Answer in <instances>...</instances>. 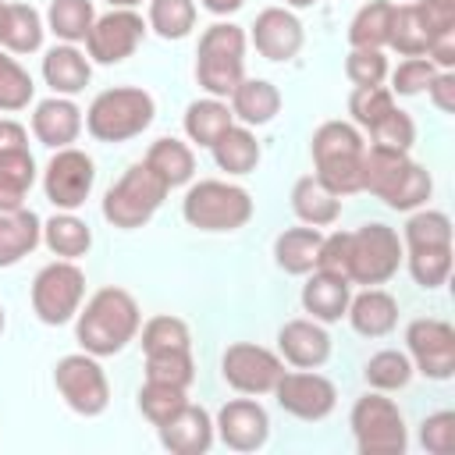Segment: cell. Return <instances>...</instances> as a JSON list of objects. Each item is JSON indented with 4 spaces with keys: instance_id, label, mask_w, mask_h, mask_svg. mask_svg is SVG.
I'll return each instance as SVG.
<instances>
[{
    "instance_id": "1",
    "label": "cell",
    "mask_w": 455,
    "mask_h": 455,
    "mask_svg": "<svg viewBox=\"0 0 455 455\" xmlns=\"http://www.w3.org/2000/svg\"><path fill=\"white\" fill-rule=\"evenodd\" d=\"M139 323H142L139 302L124 288L110 284V288H100L85 302V309L75 313V338L82 352L103 359V355L121 352L128 341H135Z\"/></svg>"
},
{
    "instance_id": "2",
    "label": "cell",
    "mask_w": 455,
    "mask_h": 455,
    "mask_svg": "<svg viewBox=\"0 0 455 455\" xmlns=\"http://www.w3.org/2000/svg\"><path fill=\"white\" fill-rule=\"evenodd\" d=\"M363 188L373 192L391 210H419L430 199L434 181H430V171L423 164H416L409 153L366 146V153H363Z\"/></svg>"
},
{
    "instance_id": "3",
    "label": "cell",
    "mask_w": 455,
    "mask_h": 455,
    "mask_svg": "<svg viewBox=\"0 0 455 455\" xmlns=\"http://www.w3.org/2000/svg\"><path fill=\"white\" fill-rule=\"evenodd\" d=\"M313 167L316 178L334 192V196H352L363 192V153L366 139L355 124L348 121H323L313 139H309Z\"/></svg>"
},
{
    "instance_id": "4",
    "label": "cell",
    "mask_w": 455,
    "mask_h": 455,
    "mask_svg": "<svg viewBox=\"0 0 455 455\" xmlns=\"http://www.w3.org/2000/svg\"><path fill=\"white\" fill-rule=\"evenodd\" d=\"M156 117V103L139 85L103 89L85 110V132L100 142H128L142 135Z\"/></svg>"
},
{
    "instance_id": "5",
    "label": "cell",
    "mask_w": 455,
    "mask_h": 455,
    "mask_svg": "<svg viewBox=\"0 0 455 455\" xmlns=\"http://www.w3.org/2000/svg\"><path fill=\"white\" fill-rule=\"evenodd\" d=\"M196 78L210 96L228 100L235 85L245 78V28L231 21H213L199 36Z\"/></svg>"
},
{
    "instance_id": "6",
    "label": "cell",
    "mask_w": 455,
    "mask_h": 455,
    "mask_svg": "<svg viewBox=\"0 0 455 455\" xmlns=\"http://www.w3.org/2000/svg\"><path fill=\"white\" fill-rule=\"evenodd\" d=\"M167 181L142 160L132 164L103 196V217L107 224L121 228V231H135L142 224L153 220V213L160 210V203L167 199Z\"/></svg>"
},
{
    "instance_id": "7",
    "label": "cell",
    "mask_w": 455,
    "mask_h": 455,
    "mask_svg": "<svg viewBox=\"0 0 455 455\" xmlns=\"http://www.w3.org/2000/svg\"><path fill=\"white\" fill-rule=\"evenodd\" d=\"M181 217L199 231H238L252 217V196L231 181H196L181 199Z\"/></svg>"
},
{
    "instance_id": "8",
    "label": "cell",
    "mask_w": 455,
    "mask_h": 455,
    "mask_svg": "<svg viewBox=\"0 0 455 455\" xmlns=\"http://www.w3.org/2000/svg\"><path fill=\"white\" fill-rule=\"evenodd\" d=\"M405 259V245L395 228L373 220L355 231H348V281L352 284H384L398 274Z\"/></svg>"
},
{
    "instance_id": "9",
    "label": "cell",
    "mask_w": 455,
    "mask_h": 455,
    "mask_svg": "<svg viewBox=\"0 0 455 455\" xmlns=\"http://www.w3.org/2000/svg\"><path fill=\"white\" fill-rule=\"evenodd\" d=\"M348 423L359 455H402L409 448L402 409L384 398V391H366L363 398H355Z\"/></svg>"
},
{
    "instance_id": "10",
    "label": "cell",
    "mask_w": 455,
    "mask_h": 455,
    "mask_svg": "<svg viewBox=\"0 0 455 455\" xmlns=\"http://www.w3.org/2000/svg\"><path fill=\"white\" fill-rule=\"evenodd\" d=\"M85 295V274L75 267V259H53L46 263L32 281V309L46 327H60L75 320Z\"/></svg>"
},
{
    "instance_id": "11",
    "label": "cell",
    "mask_w": 455,
    "mask_h": 455,
    "mask_svg": "<svg viewBox=\"0 0 455 455\" xmlns=\"http://www.w3.org/2000/svg\"><path fill=\"white\" fill-rule=\"evenodd\" d=\"M53 384H57L60 398L68 402V409H75L78 416H100L110 402L107 373L96 363V355H89V352H71V355L57 359Z\"/></svg>"
},
{
    "instance_id": "12",
    "label": "cell",
    "mask_w": 455,
    "mask_h": 455,
    "mask_svg": "<svg viewBox=\"0 0 455 455\" xmlns=\"http://www.w3.org/2000/svg\"><path fill=\"white\" fill-rule=\"evenodd\" d=\"M405 355L416 373L448 380L455 373V327L437 316H419L405 327Z\"/></svg>"
},
{
    "instance_id": "13",
    "label": "cell",
    "mask_w": 455,
    "mask_h": 455,
    "mask_svg": "<svg viewBox=\"0 0 455 455\" xmlns=\"http://www.w3.org/2000/svg\"><path fill=\"white\" fill-rule=\"evenodd\" d=\"M220 373L238 395H270L277 377L284 373V359L263 345L235 341L220 355Z\"/></svg>"
},
{
    "instance_id": "14",
    "label": "cell",
    "mask_w": 455,
    "mask_h": 455,
    "mask_svg": "<svg viewBox=\"0 0 455 455\" xmlns=\"http://www.w3.org/2000/svg\"><path fill=\"white\" fill-rule=\"evenodd\" d=\"M92 181H96V164L89 153L75 149V146H64L50 156L46 171H43V192L46 199L57 206V210H78L89 192H92Z\"/></svg>"
},
{
    "instance_id": "15",
    "label": "cell",
    "mask_w": 455,
    "mask_h": 455,
    "mask_svg": "<svg viewBox=\"0 0 455 455\" xmlns=\"http://www.w3.org/2000/svg\"><path fill=\"white\" fill-rule=\"evenodd\" d=\"M146 28L149 25L142 21V14H135L128 7H114L92 21V28L85 36V53L96 64H121L124 57H132L139 50Z\"/></svg>"
},
{
    "instance_id": "16",
    "label": "cell",
    "mask_w": 455,
    "mask_h": 455,
    "mask_svg": "<svg viewBox=\"0 0 455 455\" xmlns=\"http://www.w3.org/2000/svg\"><path fill=\"white\" fill-rule=\"evenodd\" d=\"M274 398L277 405L295 416V419H306V423H316L323 416L334 412V402H338V391L334 384L323 377V373H313V370H295V373H281L277 384H274Z\"/></svg>"
},
{
    "instance_id": "17",
    "label": "cell",
    "mask_w": 455,
    "mask_h": 455,
    "mask_svg": "<svg viewBox=\"0 0 455 455\" xmlns=\"http://www.w3.org/2000/svg\"><path fill=\"white\" fill-rule=\"evenodd\" d=\"M213 430L220 434V441L231 451H256L270 437V416L252 398H231V402L220 405V412L213 419Z\"/></svg>"
},
{
    "instance_id": "18",
    "label": "cell",
    "mask_w": 455,
    "mask_h": 455,
    "mask_svg": "<svg viewBox=\"0 0 455 455\" xmlns=\"http://www.w3.org/2000/svg\"><path fill=\"white\" fill-rule=\"evenodd\" d=\"M252 46L259 57L284 64L302 50V21L288 7H263L252 21Z\"/></svg>"
},
{
    "instance_id": "19",
    "label": "cell",
    "mask_w": 455,
    "mask_h": 455,
    "mask_svg": "<svg viewBox=\"0 0 455 455\" xmlns=\"http://www.w3.org/2000/svg\"><path fill=\"white\" fill-rule=\"evenodd\" d=\"M277 355L295 366V370H316L331 359V334L323 331L320 320H288L281 331H277Z\"/></svg>"
},
{
    "instance_id": "20",
    "label": "cell",
    "mask_w": 455,
    "mask_h": 455,
    "mask_svg": "<svg viewBox=\"0 0 455 455\" xmlns=\"http://www.w3.org/2000/svg\"><path fill=\"white\" fill-rule=\"evenodd\" d=\"M156 434H160V444L174 455H203V451H210L217 430H213V419L206 409L185 402L167 423L156 427Z\"/></svg>"
},
{
    "instance_id": "21",
    "label": "cell",
    "mask_w": 455,
    "mask_h": 455,
    "mask_svg": "<svg viewBox=\"0 0 455 455\" xmlns=\"http://www.w3.org/2000/svg\"><path fill=\"white\" fill-rule=\"evenodd\" d=\"M82 110L71 103V96H50L43 103H36L32 110V135L50 146V149H64L78 139L82 132Z\"/></svg>"
},
{
    "instance_id": "22",
    "label": "cell",
    "mask_w": 455,
    "mask_h": 455,
    "mask_svg": "<svg viewBox=\"0 0 455 455\" xmlns=\"http://www.w3.org/2000/svg\"><path fill=\"white\" fill-rule=\"evenodd\" d=\"M345 316H348V323H352L355 334H363V338H384L398 323V302H395L391 291H384V288L373 284V288H363L359 295L348 299Z\"/></svg>"
},
{
    "instance_id": "23",
    "label": "cell",
    "mask_w": 455,
    "mask_h": 455,
    "mask_svg": "<svg viewBox=\"0 0 455 455\" xmlns=\"http://www.w3.org/2000/svg\"><path fill=\"white\" fill-rule=\"evenodd\" d=\"M43 78L53 89V96H75V92H82L89 85L92 64H89V57L75 43H60L53 50H46V57H43Z\"/></svg>"
},
{
    "instance_id": "24",
    "label": "cell",
    "mask_w": 455,
    "mask_h": 455,
    "mask_svg": "<svg viewBox=\"0 0 455 455\" xmlns=\"http://www.w3.org/2000/svg\"><path fill=\"white\" fill-rule=\"evenodd\" d=\"M348 299H352V281H345L338 274L313 270V277L302 284V309L320 323L341 320L348 309Z\"/></svg>"
},
{
    "instance_id": "25",
    "label": "cell",
    "mask_w": 455,
    "mask_h": 455,
    "mask_svg": "<svg viewBox=\"0 0 455 455\" xmlns=\"http://www.w3.org/2000/svg\"><path fill=\"white\" fill-rule=\"evenodd\" d=\"M231 103V114L245 124V128H259V124H270L274 117H277V110H281V92H277V85L274 82H267V78H242L238 85H235V92L228 96Z\"/></svg>"
},
{
    "instance_id": "26",
    "label": "cell",
    "mask_w": 455,
    "mask_h": 455,
    "mask_svg": "<svg viewBox=\"0 0 455 455\" xmlns=\"http://www.w3.org/2000/svg\"><path fill=\"white\" fill-rule=\"evenodd\" d=\"M291 210L309 228H327L341 217V196H334L316 174H306L291 185Z\"/></svg>"
},
{
    "instance_id": "27",
    "label": "cell",
    "mask_w": 455,
    "mask_h": 455,
    "mask_svg": "<svg viewBox=\"0 0 455 455\" xmlns=\"http://www.w3.org/2000/svg\"><path fill=\"white\" fill-rule=\"evenodd\" d=\"M320 242H323V231L320 228H288L274 238V263L284 270V274H313L316 270V252H320Z\"/></svg>"
},
{
    "instance_id": "28",
    "label": "cell",
    "mask_w": 455,
    "mask_h": 455,
    "mask_svg": "<svg viewBox=\"0 0 455 455\" xmlns=\"http://www.w3.org/2000/svg\"><path fill=\"white\" fill-rule=\"evenodd\" d=\"M43 242V220L32 210H11L0 213V267L21 263L36 245Z\"/></svg>"
},
{
    "instance_id": "29",
    "label": "cell",
    "mask_w": 455,
    "mask_h": 455,
    "mask_svg": "<svg viewBox=\"0 0 455 455\" xmlns=\"http://www.w3.org/2000/svg\"><path fill=\"white\" fill-rule=\"evenodd\" d=\"M235 124V114L224 100L217 96H206V100H192L188 110H185V135L196 142V146H213L228 128Z\"/></svg>"
},
{
    "instance_id": "30",
    "label": "cell",
    "mask_w": 455,
    "mask_h": 455,
    "mask_svg": "<svg viewBox=\"0 0 455 455\" xmlns=\"http://www.w3.org/2000/svg\"><path fill=\"white\" fill-rule=\"evenodd\" d=\"M391 18H395V4L391 0H370L355 11L352 25H348V46L352 50H384L387 36H391Z\"/></svg>"
},
{
    "instance_id": "31",
    "label": "cell",
    "mask_w": 455,
    "mask_h": 455,
    "mask_svg": "<svg viewBox=\"0 0 455 455\" xmlns=\"http://www.w3.org/2000/svg\"><path fill=\"white\" fill-rule=\"evenodd\" d=\"M43 242H46V249H50L57 259H78V256L89 252L92 231H89L85 220H78L75 213L60 210V213H53V217L43 224Z\"/></svg>"
},
{
    "instance_id": "32",
    "label": "cell",
    "mask_w": 455,
    "mask_h": 455,
    "mask_svg": "<svg viewBox=\"0 0 455 455\" xmlns=\"http://www.w3.org/2000/svg\"><path fill=\"white\" fill-rule=\"evenodd\" d=\"M32 181H36V160L28 149L0 153V213L21 210Z\"/></svg>"
},
{
    "instance_id": "33",
    "label": "cell",
    "mask_w": 455,
    "mask_h": 455,
    "mask_svg": "<svg viewBox=\"0 0 455 455\" xmlns=\"http://www.w3.org/2000/svg\"><path fill=\"white\" fill-rule=\"evenodd\" d=\"M210 149H213L217 167L228 174H249L259 164V142L245 124H231Z\"/></svg>"
},
{
    "instance_id": "34",
    "label": "cell",
    "mask_w": 455,
    "mask_h": 455,
    "mask_svg": "<svg viewBox=\"0 0 455 455\" xmlns=\"http://www.w3.org/2000/svg\"><path fill=\"white\" fill-rule=\"evenodd\" d=\"M146 164L167 181V188L188 185L192 174H196V156H192V149H188L181 139H171V135H164V139H156V142L149 146Z\"/></svg>"
},
{
    "instance_id": "35",
    "label": "cell",
    "mask_w": 455,
    "mask_h": 455,
    "mask_svg": "<svg viewBox=\"0 0 455 455\" xmlns=\"http://www.w3.org/2000/svg\"><path fill=\"white\" fill-rule=\"evenodd\" d=\"M430 39H434V36H430V28H427V21H423L416 0H412V4H395L387 46L398 50L402 57H423L427 46H430Z\"/></svg>"
},
{
    "instance_id": "36",
    "label": "cell",
    "mask_w": 455,
    "mask_h": 455,
    "mask_svg": "<svg viewBox=\"0 0 455 455\" xmlns=\"http://www.w3.org/2000/svg\"><path fill=\"white\" fill-rule=\"evenodd\" d=\"M92 21H96L92 0H50L46 7V28L60 43H85Z\"/></svg>"
},
{
    "instance_id": "37",
    "label": "cell",
    "mask_w": 455,
    "mask_h": 455,
    "mask_svg": "<svg viewBox=\"0 0 455 455\" xmlns=\"http://www.w3.org/2000/svg\"><path fill=\"white\" fill-rule=\"evenodd\" d=\"M46 21L28 4H7V28H4V50L7 53H36L43 46Z\"/></svg>"
},
{
    "instance_id": "38",
    "label": "cell",
    "mask_w": 455,
    "mask_h": 455,
    "mask_svg": "<svg viewBox=\"0 0 455 455\" xmlns=\"http://www.w3.org/2000/svg\"><path fill=\"white\" fill-rule=\"evenodd\" d=\"M412 363H409V355L405 352H398V348H384V352H373L370 359H366V366H363V377H366V384L373 387V391H402L409 380H412Z\"/></svg>"
},
{
    "instance_id": "39",
    "label": "cell",
    "mask_w": 455,
    "mask_h": 455,
    "mask_svg": "<svg viewBox=\"0 0 455 455\" xmlns=\"http://www.w3.org/2000/svg\"><path fill=\"white\" fill-rule=\"evenodd\" d=\"M146 25L160 39H185L196 28V0H149Z\"/></svg>"
},
{
    "instance_id": "40",
    "label": "cell",
    "mask_w": 455,
    "mask_h": 455,
    "mask_svg": "<svg viewBox=\"0 0 455 455\" xmlns=\"http://www.w3.org/2000/svg\"><path fill=\"white\" fill-rule=\"evenodd\" d=\"M402 245L409 249H434V245H451V220L441 210H416L405 220Z\"/></svg>"
},
{
    "instance_id": "41",
    "label": "cell",
    "mask_w": 455,
    "mask_h": 455,
    "mask_svg": "<svg viewBox=\"0 0 455 455\" xmlns=\"http://www.w3.org/2000/svg\"><path fill=\"white\" fill-rule=\"evenodd\" d=\"M146 380L185 387L196 380V363L192 348H167V352H146Z\"/></svg>"
},
{
    "instance_id": "42",
    "label": "cell",
    "mask_w": 455,
    "mask_h": 455,
    "mask_svg": "<svg viewBox=\"0 0 455 455\" xmlns=\"http://www.w3.org/2000/svg\"><path fill=\"white\" fill-rule=\"evenodd\" d=\"M405 263H409V274L419 288L434 291L448 281L451 274V245H434V249H409L405 252Z\"/></svg>"
},
{
    "instance_id": "43",
    "label": "cell",
    "mask_w": 455,
    "mask_h": 455,
    "mask_svg": "<svg viewBox=\"0 0 455 455\" xmlns=\"http://www.w3.org/2000/svg\"><path fill=\"white\" fill-rule=\"evenodd\" d=\"M36 96V85H32V75L11 57L0 50V110L4 114H14V110H25Z\"/></svg>"
},
{
    "instance_id": "44",
    "label": "cell",
    "mask_w": 455,
    "mask_h": 455,
    "mask_svg": "<svg viewBox=\"0 0 455 455\" xmlns=\"http://www.w3.org/2000/svg\"><path fill=\"white\" fill-rule=\"evenodd\" d=\"M391 110H395V96L387 85H355L348 96V114H352L355 128H363V132H370Z\"/></svg>"
},
{
    "instance_id": "45",
    "label": "cell",
    "mask_w": 455,
    "mask_h": 455,
    "mask_svg": "<svg viewBox=\"0 0 455 455\" xmlns=\"http://www.w3.org/2000/svg\"><path fill=\"white\" fill-rule=\"evenodd\" d=\"M185 402H188V398H185V387H171V384H156V380H146V384L139 387V409H142V416H146L153 427L167 423Z\"/></svg>"
},
{
    "instance_id": "46",
    "label": "cell",
    "mask_w": 455,
    "mask_h": 455,
    "mask_svg": "<svg viewBox=\"0 0 455 455\" xmlns=\"http://www.w3.org/2000/svg\"><path fill=\"white\" fill-rule=\"evenodd\" d=\"M167 348H192V331L181 316H153L142 327V352H167Z\"/></svg>"
},
{
    "instance_id": "47",
    "label": "cell",
    "mask_w": 455,
    "mask_h": 455,
    "mask_svg": "<svg viewBox=\"0 0 455 455\" xmlns=\"http://www.w3.org/2000/svg\"><path fill=\"white\" fill-rule=\"evenodd\" d=\"M416 142V124L405 110H391L384 114L373 128H370V146H380V149H398V153H409Z\"/></svg>"
},
{
    "instance_id": "48",
    "label": "cell",
    "mask_w": 455,
    "mask_h": 455,
    "mask_svg": "<svg viewBox=\"0 0 455 455\" xmlns=\"http://www.w3.org/2000/svg\"><path fill=\"white\" fill-rule=\"evenodd\" d=\"M387 75H391V96H419V92H427V85L437 75V68L427 57H405Z\"/></svg>"
},
{
    "instance_id": "49",
    "label": "cell",
    "mask_w": 455,
    "mask_h": 455,
    "mask_svg": "<svg viewBox=\"0 0 455 455\" xmlns=\"http://www.w3.org/2000/svg\"><path fill=\"white\" fill-rule=\"evenodd\" d=\"M345 75H348L352 85H384V78H387L384 50H348Z\"/></svg>"
},
{
    "instance_id": "50",
    "label": "cell",
    "mask_w": 455,
    "mask_h": 455,
    "mask_svg": "<svg viewBox=\"0 0 455 455\" xmlns=\"http://www.w3.org/2000/svg\"><path fill=\"white\" fill-rule=\"evenodd\" d=\"M419 444L430 455H451L455 451V412L441 409L419 423Z\"/></svg>"
},
{
    "instance_id": "51",
    "label": "cell",
    "mask_w": 455,
    "mask_h": 455,
    "mask_svg": "<svg viewBox=\"0 0 455 455\" xmlns=\"http://www.w3.org/2000/svg\"><path fill=\"white\" fill-rule=\"evenodd\" d=\"M316 270H323V274H338V277L348 281V231L323 235L320 252H316Z\"/></svg>"
},
{
    "instance_id": "52",
    "label": "cell",
    "mask_w": 455,
    "mask_h": 455,
    "mask_svg": "<svg viewBox=\"0 0 455 455\" xmlns=\"http://www.w3.org/2000/svg\"><path fill=\"white\" fill-rule=\"evenodd\" d=\"M430 36H441L448 28H455V0H416Z\"/></svg>"
},
{
    "instance_id": "53",
    "label": "cell",
    "mask_w": 455,
    "mask_h": 455,
    "mask_svg": "<svg viewBox=\"0 0 455 455\" xmlns=\"http://www.w3.org/2000/svg\"><path fill=\"white\" fill-rule=\"evenodd\" d=\"M427 96L441 114H455V71H437L427 85Z\"/></svg>"
},
{
    "instance_id": "54",
    "label": "cell",
    "mask_w": 455,
    "mask_h": 455,
    "mask_svg": "<svg viewBox=\"0 0 455 455\" xmlns=\"http://www.w3.org/2000/svg\"><path fill=\"white\" fill-rule=\"evenodd\" d=\"M14 149H28V132L25 124L0 117V153H14Z\"/></svg>"
},
{
    "instance_id": "55",
    "label": "cell",
    "mask_w": 455,
    "mask_h": 455,
    "mask_svg": "<svg viewBox=\"0 0 455 455\" xmlns=\"http://www.w3.org/2000/svg\"><path fill=\"white\" fill-rule=\"evenodd\" d=\"M242 4H245V0H203V7H206L210 14H217V18H224V14H235Z\"/></svg>"
},
{
    "instance_id": "56",
    "label": "cell",
    "mask_w": 455,
    "mask_h": 455,
    "mask_svg": "<svg viewBox=\"0 0 455 455\" xmlns=\"http://www.w3.org/2000/svg\"><path fill=\"white\" fill-rule=\"evenodd\" d=\"M107 4H110V7H128V11H135L142 0H107Z\"/></svg>"
},
{
    "instance_id": "57",
    "label": "cell",
    "mask_w": 455,
    "mask_h": 455,
    "mask_svg": "<svg viewBox=\"0 0 455 455\" xmlns=\"http://www.w3.org/2000/svg\"><path fill=\"white\" fill-rule=\"evenodd\" d=\"M4 28H7V4L0 0V43H4Z\"/></svg>"
},
{
    "instance_id": "58",
    "label": "cell",
    "mask_w": 455,
    "mask_h": 455,
    "mask_svg": "<svg viewBox=\"0 0 455 455\" xmlns=\"http://www.w3.org/2000/svg\"><path fill=\"white\" fill-rule=\"evenodd\" d=\"M288 7H313V4H320V0H284Z\"/></svg>"
},
{
    "instance_id": "59",
    "label": "cell",
    "mask_w": 455,
    "mask_h": 455,
    "mask_svg": "<svg viewBox=\"0 0 455 455\" xmlns=\"http://www.w3.org/2000/svg\"><path fill=\"white\" fill-rule=\"evenodd\" d=\"M4 327H7V316H4V306H0V334H4Z\"/></svg>"
}]
</instances>
